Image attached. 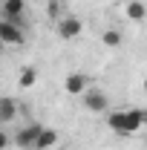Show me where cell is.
Here are the masks:
<instances>
[{"instance_id":"obj_1","label":"cell","mask_w":147,"mask_h":150,"mask_svg":"<svg viewBox=\"0 0 147 150\" xmlns=\"http://www.w3.org/2000/svg\"><path fill=\"white\" fill-rule=\"evenodd\" d=\"M64 90H66L69 95H81V98H84V95L92 90V81H90L87 72H69L66 78H64Z\"/></svg>"},{"instance_id":"obj_2","label":"cell","mask_w":147,"mask_h":150,"mask_svg":"<svg viewBox=\"0 0 147 150\" xmlns=\"http://www.w3.org/2000/svg\"><path fill=\"white\" fill-rule=\"evenodd\" d=\"M26 26H20V23H12V20H0V40L6 43V46H20L23 40H26V32H23Z\"/></svg>"},{"instance_id":"obj_3","label":"cell","mask_w":147,"mask_h":150,"mask_svg":"<svg viewBox=\"0 0 147 150\" xmlns=\"http://www.w3.org/2000/svg\"><path fill=\"white\" fill-rule=\"evenodd\" d=\"M58 38H64V40H75V38L84 32V23L81 18H75V15H64V18L58 20Z\"/></svg>"},{"instance_id":"obj_4","label":"cell","mask_w":147,"mask_h":150,"mask_svg":"<svg viewBox=\"0 0 147 150\" xmlns=\"http://www.w3.org/2000/svg\"><path fill=\"white\" fill-rule=\"evenodd\" d=\"M81 101H84V107H87L90 112H107L110 110V98L101 93V90H90Z\"/></svg>"},{"instance_id":"obj_5","label":"cell","mask_w":147,"mask_h":150,"mask_svg":"<svg viewBox=\"0 0 147 150\" xmlns=\"http://www.w3.org/2000/svg\"><path fill=\"white\" fill-rule=\"evenodd\" d=\"M40 130H43L40 124H26L23 130H18V136H15V144H20V147H26V150H35Z\"/></svg>"},{"instance_id":"obj_6","label":"cell","mask_w":147,"mask_h":150,"mask_svg":"<svg viewBox=\"0 0 147 150\" xmlns=\"http://www.w3.org/2000/svg\"><path fill=\"white\" fill-rule=\"evenodd\" d=\"M23 15H26L23 0H3V20H12V23L26 26V23H23Z\"/></svg>"},{"instance_id":"obj_7","label":"cell","mask_w":147,"mask_h":150,"mask_svg":"<svg viewBox=\"0 0 147 150\" xmlns=\"http://www.w3.org/2000/svg\"><path fill=\"white\" fill-rule=\"evenodd\" d=\"M144 124H147V110H141V107H133V110H127V136L139 133Z\"/></svg>"},{"instance_id":"obj_8","label":"cell","mask_w":147,"mask_h":150,"mask_svg":"<svg viewBox=\"0 0 147 150\" xmlns=\"http://www.w3.org/2000/svg\"><path fill=\"white\" fill-rule=\"evenodd\" d=\"M107 127L115 130L118 136H127V110H115L107 115Z\"/></svg>"},{"instance_id":"obj_9","label":"cell","mask_w":147,"mask_h":150,"mask_svg":"<svg viewBox=\"0 0 147 150\" xmlns=\"http://www.w3.org/2000/svg\"><path fill=\"white\" fill-rule=\"evenodd\" d=\"M124 15H127L130 20H136V23H141V20L147 18V6L141 0H130V3H124Z\"/></svg>"},{"instance_id":"obj_10","label":"cell","mask_w":147,"mask_h":150,"mask_svg":"<svg viewBox=\"0 0 147 150\" xmlns=\"http://www.w3.org/2000/svg\"><path fill=\"white\" fill-rule=\"evenodd\" d=\"M58 130H52V127H43L40 130V136H37V144H35V150H49V147H55L58 144Z\"/></svg>"},{"instance_id":"obj_11","label":"cell","mask_w":147,"mask_h":150,"mask_svg":"<svg viewBox=\"0 0 147 150\" xmlns=\"http://www.w3.org/2000/svg\"><path fill=\"white\" fill-rule=\"evenodd\" d=\"M15 115H18V104H15V98H0V121L9 124V121H15Z\"/></svg>"},{"instance_id":"obj_12","label":"cell","mask_w":147,"mask_h":150,"mask_svg":"<svg viewBox=\"0 0 147 150\" xmlns=\"http://www.w3.org/2000/svg\"><path fill=\"white\" fill-rule=\"evenodd\" d=\"M101 40H104V46H110V49H118L124 38H121V32H118V29L112 26V29H104V35H101Z\"/></svg>"},{"instance_id":"obj_13","label":"cell","mask_w":147,"mask_h":150,"mask_svg":"<svg viewBox=\"0 0 147 150\" xmlns=\"http://www.w3.org/2000/svg\"><path fill=\"white\" fill-rule=\"evenodd\" d=\"M35 81H37V72H35V67H23V69H20V78H18V84L23 87V90H26V87H32Z\"/></svg>"},{"instance_id":"obj_14","label":"cell","mask_w":147,"mask_h":150,"mask_svg":"<svg viewBox=\"0 0 147 150\" xmlns=\"http://www.w3.org/2000/svg\"><path fill=\"white\" fill-rule=\"evenodd\" d=\"M49 15H52V18H64V3H61V0H52V3H49Z\"/></svg>"},{"instance_id":"obj_15","label":"cell","mask_w":147,"mask_h":150,"mask_svg":"<svg viewBox=\"0 0 147 150\" xmlns=\"http://www.w3.org/2000/svg\"><path fill=\"white\" fill-rule=\"evenodd\" d=\"M141 87H144V93H147V75H144V84H141Z\"/></svg>"},{"instance_id":"obj_16","label":"cell","mask_w":147,"mask_h":150,"mask_svg":"<svg viewBox=\"0 0 147 150\" xmlns=\"http://www.w3.org/2000/svg\"><path fill=\"white\" fill-rule=\"evenodd\" d=\"M124 3H130V0H124Z\"/></svg>"}]
</instances>
